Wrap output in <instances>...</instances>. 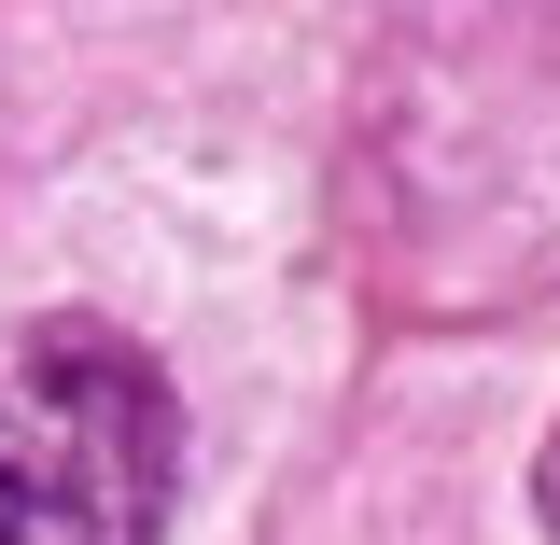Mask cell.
<instances>
[{
  "label": "cell",
  "instance_id": "7a4b0ae2",
  "mask_svg": "<svg viewBox=\"0 0 560 545\" xmlns=\"http://www.w3.org/2000/svg\"><path fill=\"white\" fill-rule=\"evenodd\" d=\"M533 503H547V532H560V434H547V462H533Z\"/></svg>",
  "mask_w": 560,
  "mask_h": 545
},
{
  "label": "cell",
  "instance_id": "6da1fadb",
  "mask_svg": "<svg viewBox=\"0 0 560 545\" xmlns=\"http://www.w3.org/2000/svg\"><path fill=\"white\" fill-rule=\"evenodd\" d=\"M183 489V419L154 349L113 322L0 336V545H154Z\"/></svg>",
  "mask_w": 560,
  "mask_h": 545
}]
</instances>
